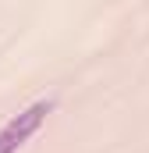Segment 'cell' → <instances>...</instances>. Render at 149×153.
I'll list each match as a JSON object with an SVG mask.
<instances>
[{
	"label": "cell",
	"instance_id": "6da1fadb",
	"mask_svg": "<svg viewBox=\"0 0 149 153\" xmlns=\"http://www.w3.org/2000/svg\"><path fill=\"white\" fill-rule=\"evenodd\" d=\"M50 111H53V100H36V103H29L25 111H18V114L0 128V153H18L39 128H43V121H46Z\"/></svg>",
	"mask_w": 149,
	"mask_h": 153
}]
</instances>
